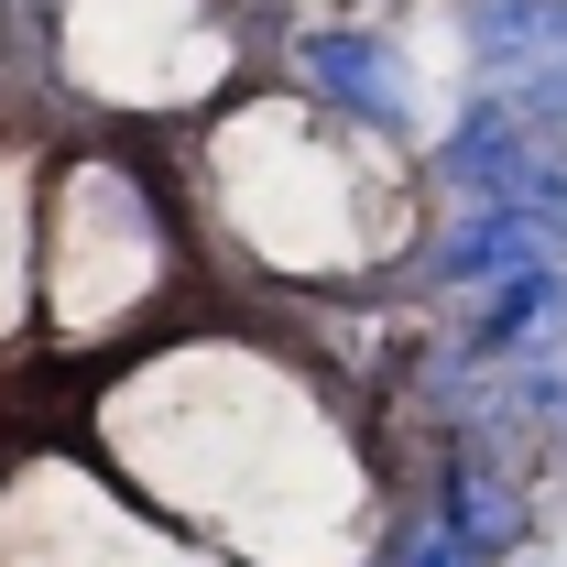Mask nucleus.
<instances>
[{"instance_id":"obj_4","label":"nucleus","mask_w":567,"mask_h":567,"mask_svg":"<svg viewBox=\"0 0 567 567\" xmlns=\"http://www.w3.org/2000/svg\"><path fill=\"white\" fill-rule=\"evenodd\" d=\"M535 262H567V218L546 208H436L404 251L415 295H436V306H470L481 284H513Z\"/></svg>"},{"instance_id":"obj_7","label":"nucleus","mask_w":567,"mask_h":567,"mask_svg":"<svg viewBox=\"0 0 567 567\" xmlns=\"http://www.w3.org/2000/svg\"><path fill=\"white\" fill-rule=\"evenodd\" d=\"M447 11H458V44H470L481 87H524L535 66L567 55V0H447Z\"/></svg>"},{"instance_id":"obj_2","label":"nucleus","mask_w":567,"mask_h":567,"mask_svg":"<svg viewBox=\"0 0 567 567\" xmlns=\"http://www.w3.org/2000/svg\"><path fill=\"white\" fill-rule=\"evenodd\" d=\"M415 186L436 208H546V218H567V142L535 132L502 87H470L458 121L415 153Z\"/></svg>"},{"instance_id":"obj_5","label":"nucleus","mask_w":567,"mask_h":567,"mask_svg":"<svg viewBox=\"0 0 567 567\" xmlns=\"http://www.w3.org/2000/svg\"><path fill=\"white\" fill-rule=\"evenodd\" d=\"M567 339V262H535L513 284H481L458 306V360L470 371H513V360H546Z\"/></svg>"},{"instance_id":"obj_6","label":"nucleus","mask_w":567,"mask_h":567,"mask_svg":"<svg viewBox=\"0 0 567 567\" xmlns=\"http://www.w3.org/2000/svg\"><path fill=\"white\" fill-rule=\"evenodd\" d=\"M425 513H436V524H447V535H458L481 567H502L513 546H524V481L502 470V447H481V436L436 458V492H425Z\"/></svg>"},{"instance_id":"obj_3","label":"nucleus","mask_w":567,"mask_h":567,"mask_svg":"<svg viewBox=\"0 0 567 567\" xmlns=\"http://www.w3.org/2000/svg\"><path fill=\"white\" fill-rule=\"evenodd\" d=\"M284 87L317 99L328 121H350V132H382V142L415 153V76H404V55H393L382 22H339V11L295 22L284 33Z\"/></svg>"},{"instance_id":"obj_1","label":"nucleus","mask_w":567,"mask_h":567,"mask_svg":"<svg viewBox=\"0 0 567 567\" xmlns=\"http://www.w3.org/2000/svg\"><path fill=\"white\" fill-rule=\"evenodd\" d=\"M208 186L229 240L284 284H350L415 251V153L328 121L295 87H240L208 110Z\"/></svg>"}]
</instances>
